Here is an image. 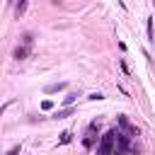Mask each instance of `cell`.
<instances>
[{
	"instance_id": "obj_1",
	"label": "cell",
	"mask_w": 155,
	"mask_h": 155,
	"mask_svg": "<svg viewBox=\"0 0 155 155\" xmlns=\"http://www.w3.org/2000/svg\"><path fill=\"white\" fill-rule=\"evenodd\" d=\"M116 136H119V131H116V128H109L104 136H99V143H97V155H114Z\"/></svg>"
},
{
	"instance_id": "obj_2",
	"label": "cell",
	"mask_w": 155,
	"mask_h": 155,
	"mask_svg": "<svg viewBox=\"0 0 155 155\" xmlns=\"http://www.w3.org/2000/svg\"><path fill=\"white\" fill-rule=\"evenodd\" d=\"M116 145H119V153H124V150L128 148V136H126V133H119V136H116Z\"/></svg>"
},
{
	"instance_id": "obj_3",
	"label": "cell",
	"mask_w": 155,
	"mask_h": 155,
	"mask_svg": "<svg viewBox=\"0 0 155 155\" xmlns=\"http://www.w3.org/2000/svg\"><path fill=\"white\" fill-rule=\"evenodd\" d=\"M61 90H65V82H53V85H46V94H53V92H61Z\"/></svg>"
},
{
	"instance_id": "obj_4",
	"label": "cell",
	"mask_w": 155,
	"mask_h": 155,
	"mask_svg": "<svg viewBox=\"0 0 155 155\" xmlns=\"http://www.w3.org/2000/svg\"><path fill=\"white\" fill-rule=\"evenodd\" d=\"M27 53H29V46H17V48H15V58H17V61H24Z\"/></svg>"
},
{
	"instance_id": "obj_5",
	"label": "cell",
	"mask_w": 155,
	"mask_h": 155,
	"mask_svg": "<svg viewBox=\"0 0 155 155\" xmlns=\"http://www.w3.org/2000/svg\"><path fill=\"white\" fill-rule=\"evenodd\" d=\"M119 124H121V128H126V131H128L131 136H136V133H138V131H136V128H133V126L128 124V119H126V116H119Z\"/></svg>"
},
{
	"instance_id": "obj_6",
	"label": "cell",
	"mask_w": 155,
	"mask_h": 155,
	"mask_svg": "<svg viewBox=\"0 0 155 155\" xmlns=\"http://www.w3.org/2000/svg\"><path fill=\"white\" fill-rule=\"evenodd\" d=\"M70 114H73V109H70V107H68V109H61V111H56V114H53V116H56V119H68V116H70Z\"/></svg>"
},
{
	"instance_id": "obj_7",
	"label": "cell",
	"mask_w": 155,
	"mask_h": 155,
	"mask_svg": "<svg viewBox=\"0 0 155 155\" xmlns=\"http://www.w3.org/2000/svg\"><path fill=\"white\" fill-rule=\"evenodd\" d=\"M75 97H78L75 92H70V94H65V97H63V104H65V109H68V107H70V104L75 102Z\"/></svg>"
},
{
	"instance_id": "obj_8",
	"label": "cell",
	"mask_w": 155,
	"mask_h": 155,
	"mask_svg": "<svg viewBox=\"0 0 155 155\" xmlns=\"http://www.w3.org/2000/svg\"><path fill=\"white\" fill-rule=\"evenodd\" d=\"M24 10H27V2H24V0H22V2H17V7H15L17 17H19V15H24Z\"/></svg>"
},
{
	"instance_id": "obj_9",
	"label": "cell",
	"mask_w": 155,
	"mask_h": 155,
	"mask_svg": "<svg viewBox=\"0 0 155 155\" xmlns=\"http://www.w3.org/2000/svg\"><path fill=\"white\" fill-rule=\"evenodd\" d=\"M70 136H73L70 131H63V133H61V143H68V140H70Z\"/></svg>"
},
{
	"instance_id": "obj_10",
	"label": "cell",
	"mask_w": 155,
	"mask_h": 155,
	"mask_svg": "<svg viewBox=\"0 0 155 155\" xmlns=\"http://www.w3.org/2000/svg\"><path fill=\"white\" fill-rule=\"evenodd\" d=\"M87 99H92V102H94V99H104V94H102V92H92Z\"/></svg>"
},
{
	"instance_id": "obj_11",
	"label": "cell",
	"mask_w": 155,
	"mask_h": 155,
	"mask_svg": "<svg viewBox=\"0 0 155 155\" xmlns=\"http://www.w3.org/2000/svg\"><path fill=\"white\" fill-rule=\"evenodd\" d=\"M41 109H53V102H51V99H44V102H41Z\"/></svg>"
},
{
	"instance_id": "obj_12",
	"label": "cell",
	"mask_w": 155,
	"mask_h": 155,
	"mask_svg": "<svg viewBox=\"0 0 155 155\" xmlns=\"http://www.w3.org/2000/svg\"><path fill=\"white\" fill-rule=\"evenodd\" d=\"M82 143H85V148H92V143H94V136H87Z\"/></svg>"
},
{
	"instance_id": "obj_13",
	"label": "cell",
	"mask_w": 155,
	"mask_h": 155,
	"mask_svg": "<svg viewBox=\"0 0 155 155\" xmlns=\"http://www.w3.org/2000/svg\"><path fill=\"white\" fill-rule=\"evenodd\" d=\"M17 153H19V145H15V148H12V150H10L7 155H17Z\"/></svg>"
},
{
	"instance_id": "obj_14",
	"label": "cell",
	"mask_w": 155,
	"mask_h": 155,
	"mask_svg": "<svg viewBox=\"0 0 155 155\" xmlns=\"http://www.w3.org/2000/svg\"><path fill=\"white\" fill-rule=\"evenodd\" d=\"M116 155H124V153H116Z\"/></svg>"
}]
</instances>
